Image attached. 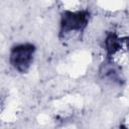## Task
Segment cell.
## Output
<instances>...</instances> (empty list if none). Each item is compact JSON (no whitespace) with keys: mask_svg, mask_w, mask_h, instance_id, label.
I'll return each mask as SVG.
<instances>
[{"mask_svg":"<svg viewBox=\"0 0 129 129\" xmlns=\"http://www.w3.org/2000/svg\"><path fill=\"white\" fill-rule=\"evenodd\" d=\"M90 18V13L88 11H64L61 16L60 21V33L69 35L71 33H78L82 32Z\"/></svg>","mask_w":129,"mask_h":129,"instance_id":"6da1fadb","label":"cell"},{"mask_svg":"<svg viewBox=\"0 0 129 129\" xmlns=\"http://www.w3.org/2000/svg\"><path fill=\"white\" fill-rule=\"evenodd\" d=\"M35 47L30 43H22L14 46L10 51L9 60L12 67L19 73H26L30 68Z\"/></svg>","mask_w":129,"mask_h":129,"instance_id":"7a4b0ae2","label":"cell"},{"mask_svg":"<svg viewBox=\"0 0 129 129\" xmlns=\"http://www.w3.org/2000/svg\"><path fill=\"white\" fill-rule=\"evenodd\" d=\"M100 73H101V75L103 76L104 79H108L112 82H120L121 81L120 71H118L116 64H114L112 62L104 64L102 67Z\"/></svg>","mask_w":129,"mask_h":129,"instance_id":"3957f363","label":"cell"}]
</instances>
